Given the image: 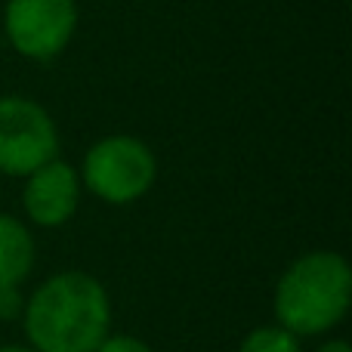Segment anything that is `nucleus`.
<instances>
[{
    "label": "nucleus",
    "mask_w": 352,
    "mask_h": 352,
    "mask_svg": "<svg viewBox=\"0 0 352 352\" xmlns=\"http://www.w3.org/2000/svg\"><path fill=\"white\" fill-rule=\"evenodd\" d=\"M78 31L74 0H6L3 34L22 59L53 62Z\"/></svg>",
    "instance_id": "obj_5"
},
{
    "label": "nucleus",
    "mask_w": 352,
    "mask_h": 352,
    "mask_svg": "<svg viewBox=\"0 0 352 352\" xmlns=\"http://www.w3.org/2000/svg\"><path fill=\"white\" fill-rule=\"evenodd\" d=\"M34 269V235L22 219L0 213V285H22Z\"/></svg>",
    "instance_id": "obj_7"
},
{
    "label": "nucleus",
    "mask_w": 352,
    "mask_h": 352,
    "mask_svg": "<svg viewBox=\"0 0 352 352\" xmlns=\"http://www.w3.org/2000/svg\"><path fill=\"white\" fill-rule=\"evenodd\" d=\"M96 352H155L146 340L140 337H130V334H109L102 343H99Z\"/></svg>",
    "instance_id": "obj_10"
},
{
    "label": "nucleus",
    "mask_w": 352,
    "mask_h": 352,
    "mask_svg": "<svg viewBox=\"0 0 352 352\" xmlns=\"http://www.w3.org/2000/svg\"><path fill=\"white\" fill-rule=\"evenodd\" d=\"M59 158V127L31 96H0V173L28 176Z\"/></svg>",
    "instance_id": "obj_4"
},
{
    "label": "nucleus",
    "mask_w": 352,
    "mask_h": 352,
    "mask_svg": "<svg viewBox=\"0 0 352 352\" xmlns=\"http://www.w3.org/2000/svg\"><path fill=\"white\" fill-rule=\"evenodd\" d=\"M316 352H352L346 340H340V337H334V340H324L322 346H318Z\"/></svg>",
    "instance_id": "obj_11"
},
{
    "label": "nucleus",
    "mask_w": 352,
    "mask_h": 352,
    "mask_svg": "<svg viewBox=\"0 0 352 352\" xmlns=\"http://www.w3.org/2000/svg\"><path fill=\"white\" fill-rule=\"evenodd\" d=\"M0 352H37L31 346H19V343H10V346H0Z\"/></svg>",
    "instance_id": "obj_12"
},
{
    "label": "nucleus",
    "mask_w": 352,
    "mask_h": 352,
    "mask_svg": "<svg viewBox=\"0 0 352 352\" xmlns=\"http://www.w3.org/2000/svg\"><path fill=\"white\" fill-rule=\"evenodd\" d=\"M80 182L87 192L111 207H127L146 198L158 179V158L142 140L127 133L105 136L84 155Z\"/></svg>",
    "instance_id": "obj_3"
},
{
    "label": "nucleus",
    "mask_w": 352,
    "mask_h": 352,
    "mask_svg": "<svg viewBox=\"0 0 352 352\" xmlns=\"http://www.w3.org/2000/svg\"><path fill=\"white\" fill-rule=\"evenodd\" d=\"M352 269L337 250H309L281 272L272 309L281 328L297 337H322L346 318Z\"/></svg>",
    "instance_id": "obj_2"
},
{
    "label": "nucleus",
    "mask_w": 352,
    "mask_h": 352,
    "mask_svg": "<svg viewBox=\"0 0 352 352\" xmlns=\"http://www.w3.org/2000/svg\"><path fill=\"white\" fill-rule=\"evenodd\" d=\"M19 287L22 285H0V318L3 322H16L25 312V297Z\"/></svg>",
    "instance_id": "obj_9"
},
{
    "label": "nucleus",
    "mask_w": 352,
    "mask_h": 352,
    "mask_svg": "<svg viewBox=\"0 0 352 352\" xmlns=\"http://www.w3.org/2000/svg\"><path fill=\"white\" fill-rule=\"evenodd\" d=\"M238 352H300V337L281 324H263L244 334Z\"/></svg>",
    "instance_id": "obj_8"
},
{
    "label": "nucleus",
    "mask_w": 352,
    "mask_h": 352,
    "mask_svg": "<svg viewBox=\"0 0 352 352\" xmlns=\"http://www.w3.org/2000/svg\"><path fill=\"white\" fill-rule=\"evenodd\" d=\"M80 207V176L68 161H47L25 176L22 210L41 229H59Z\"/></svg>",
    "instance_id": "obj_6"
},
{
    "label": "nucleus",
    "mask_w": 352,
    "mask_h": 352,
    "mask_svg": "<svg viewBox=\"0 0 352 352\" xmlns=\"http://www.w3.org/2000/svg\"><path fill=\"white\" fill-rule=\"evenodd\" d=\"M22 331L37 352H96L111 334V297L96 275L56 272L25 300Z\"/></svg>",
    "instance_id": "obj_1"
}]
</instances>
